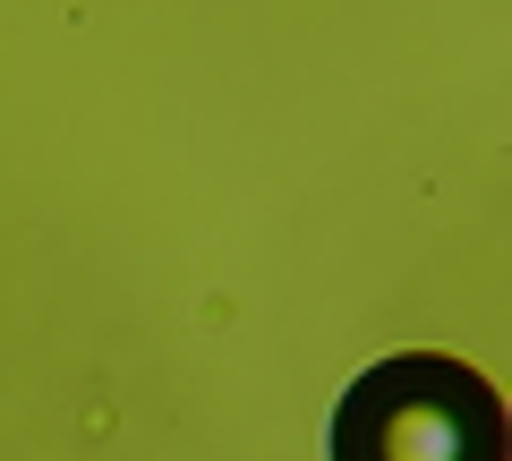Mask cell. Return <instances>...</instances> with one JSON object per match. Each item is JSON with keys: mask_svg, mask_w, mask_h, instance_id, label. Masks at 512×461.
Masks as SVG:
<instances>
[{"mask_svg": "<svg viewBox=\"0 0 512 461\" xmlns=\"http://www.w3.org/2000/svg\"><path fill=\"white\" fill-rule=\"evenodd\" d=\"M333 461H504V402L444 351H402L333 402Z\"/></svg>", "mask_w": 512, "mask_h": 461, "instance_id": "cell-1", "label": "cell"}]
</instances>
